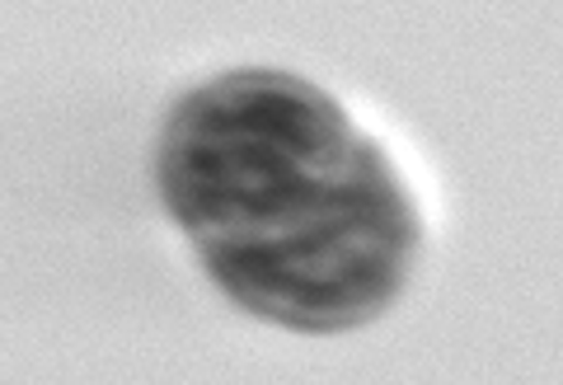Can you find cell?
Masks as SVG:
<instances>
[{"label": "cell", "mask_w": 563, "mask_h": 385, "mask_svg": "<svg viewBox=\"0 0 563 385\" xmlns=\"http://www.w3.org/2000/svg\"><path fill=\"white\" fill-rule=\"evenodd\" d=\"M161 184L211 277L301 329L376 315L418 240L395 174L296 76H225L184 99Z\"/></svg>", "instance_id": "cell-1"}]
</instances>
